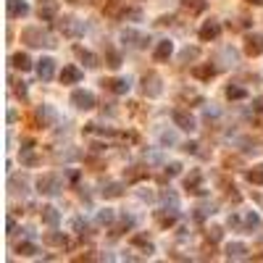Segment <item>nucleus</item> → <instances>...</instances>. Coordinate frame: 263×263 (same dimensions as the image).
<instances>
[{
  "label": "nucleus",
  "mask_w": 263,
  "mask_h": 263,
  "mask_svg": "<svg viewBox=\"0 0 263 263\" xmlns=\"http://www.w3.org/2000/svg\"><path fill=\"white\" fill-rule=\"evenodd\" d=\"M58 13V3L55 0H40V19L42 21H53Z\"/></svg>",
  "instance_id": "nucleus-13"
},
{
  "label": "nucleus",
  "mask_w": 263,
  "mask_h": 263,
  "mask_svg": "<svg viewBox=\"0 0 263 263\" xmlns=\"http://www.w3.org/2000/svg\"><path fill=\"white\" fill-rule=\"evenodd\" d=\"M206 6H208L206 0H182V11L190 13V16H197V13H203Z\"/></svg>",
  "instance_id": "nucleus-16"
},
{
  "label": "nucleus",
  "mask_w": 263,
  "mask_h": 263,
  "mask_svg": "<svg viewBox=\"0 0 263 263\" xmlns=\"http://www.w3.org/2000/svg\"><path fill=\"white\" fill-rule=\"evenodd\" d=\"M245 95H247V92H245L242 87H237V84H229V87H226V98H229V100H242Z\"/></svg>",
  "instance_id": "nucleus-34"
},
{
  "label": "nucleus",
  "mask_w": 263,
  "mask_h": 263,
  "mask_svg": "<svg viewBox=\"0 0 263 263\" xmlns=\"http://www.w3.org/2000/svg\"><path fill=\"white\" fill-rule=\"evenodd\" d=\"M121 40L127 42V45H134V48H142V45L148 42L145 37H140V35H137L134 29H124V35H121Z\"/></svg>",
  "instance_id": "nucleus-23"
},
{
  "label": "nucleus",
  "mask_w": 263,
  "mask_h": 263,
  "mask_svg": "<svg viewBox=\"0 0 263 263\" xmlns=\"http://www.w3.org/2000/svg\"><path fill=\"white\" fill-rule=\"evenodd\" d=\"M161 200H163V203H171L174 208L179 206V197H177V195H174L171 190H163V192H161Z\"/></svg>",
  "instance_id": "nucleus-38"
},
{
  "label": "nucleus",
  "mask_w": 263,
  "mask_h": 263,
  "mask_svg": "<svg viewBox=\"0 0 263 263\" xmlns=\"http://www.w3.org/2000/svg\"><path fill=\"white\" fill-rule=\"evenodd\" d=\"M113 219H116V213H113L111 208H105V211H100V213H98V224H100V226H111V224H113Z\"/></svg>",
  "instance_id": "nucleus-33"
},
{
  "label": "nucleus",
  "mask_w": 263,
  "mask_h": 263,
  "mask_svg": "<svg viewBox=\"0 0 263 263\" xmlns=\"http://www.w3.org/2000/svg\"><path fill=\"white\" fill-rule=\"evenodd\" d=\"M82 79V71L76 66H66L64 71H61V84H76Z\"/></svg>",
  "instance_id": "nucleus-18"
},
{
  "label": "nucleus",
  "mask_w": 263,
  "mask_h": 263,
  "mask_svg": "<svg viewBox=\"0 0 263 263\" xmlns=\"http://www.w3.org/2000/svg\"><path fill=\"white\" fill-rule=\"evenodd\" d=\"M37 76L42 82H50L55 76V61L53 58H40L37 61Z\"/></svg>",
  "instance_id": "nucleus-7"
},
{
  "label": "nucleus",
  "mask_w": 263,
  "mask_h": 263,
  "mask_svg": "<svg viewBox=\"0 0 263 263\" xmlns=\"http://www.w3.org/2000/svg\"><path fill=\"white\" fill-rule=\"evenodd\" d=\"M179 100H182V103H195V105H200V103H203V95L190 92V90H182V92H179Z\"/></svg>",
  "instance_id": "nucleus-30"
},
{
  "label": "nucleus",
  "mask_w": 263,
  "mask_h": 263,
  "mask_svg": "<svg viewBox=\"0 0 263 263\" xmlns=\"http://www.w3.org/2000/svg\"><path fill=\"white\" fill-rule=\"evenodd\" d=\"M258 224H260V219H258V213H247L245 216V221H242V231H253V229H258Z\"/></svg>",
  "instance_id": "nucleus-29"
},
{
  "label": "nucleus",
  "mask_w": 263,
  "mask_h": 263,
  "mask_svg": "<svg viewBox=\"0 0 263 263\" xmlns=\"http://www.w3.org/2000/svg\"><path fill=\"white\" fill-rule=\"evenodd\" d=\"M11 66L19 69V71H29L32 69V58H29L26 53H13L11 55Z\"/></svg>",
  "instance_id": "nucleus-17"
},
{
  "label": "nucleus",
  "mask_w": 263,
  "mask_h": 263,
  "mask_svg": "<svg viewBox=\"0 0 263 263\" xmlns=\"http://www.w3.org/2000/svg\"><path fill=\"white\" fill-rule=\"evenodd\" d=\"M55 26H58V32L64 35V37H82V35H84V24H82L79 19H71V16L58 19Z\"/></svg>",
  "instance_id": "nucleus-2"
},
{
  "label": "nucleus",
  "mask_w": 263,
  "mask_h": 263,
  "mask_svg": "<svg viewBox=\"0 0 263 263\" xmlns=\"http://www.w3.org/2000/svg\"><path fill=\"white\" fill-rule=\"evenodd\" d=\"M253 108L258 113H263V98H258V100H253Z\"/></svg>",
  "instance_id": "nucleus-47"
},
{
  "label": "nucleus",
  "mask_w": 263,
  "mask_h": 263,
  "mask_svg": "<svg viewBox=\"0 0 263 263\" xmlns=\"http://www.w3.org/2000/svg\"><path fill=\"white\" fill-rule=\"evenodd\" d=\"M74 55L79 58L87 69H95V66H98V55H95V53H90V50H84L82 45H74Z\"/></svg>",
  "instance_id": "nucleus-12"
},
{
  "label": "nucleus",
  "mask_w": 263,
  "mask_h": 263,
  "mask_svg": "<svg viewBox=\"0 0 263 263\" xmlns=\"http://www.w3.org/2000/svg\"><path fill=\"white\" fill-rule=\"evenodd\" d=\"M229 226H231V229H242V219H240L237 213H231V216H229Z\"/></svg>",
  "instance_id": "nucleus-44"
},
{
  "label": "nucleus",
  "mask_w": 263,
  "mask_h": 263,
  "mask_svg": "<svg viewBox=\"0 0 263 263\" xmlns=\"http://www.w3.org/2000/svg\"><path fill=\"white\" fill-rule=\"evenodd\" d=\"M74 229H76V231H79V235L84 237V235H87V221H82V219H74Z\"/></svg>",
  "instance_id": "nucleus-43"
},
{
  "label": "nucleus",
  "mask_w": 263,
  "mask_h": 263,
  "mask_svg": "<svg viewBox=\"0 0 263 263\" xmlns=\"http://www.w3.org/2000/svg\"><path fill=\"white\" fill-rule=\"evenodd\" d=\"M108 66H111V69H119V66H121V55H119L116 50H108Z\"/></svg>",
  "instance_id": "nucleus-39"
},
{
  "label": "nucleus",
  "mask_w": 263,
  "mask_h": 263,
  "mask_svg": "<svg viewBox=\"0 0 263 263\" xmlns=\"http://www.w3.org/2000/svg\"><path fill=\"white\" fill-rule=\"evenodd\" d=\"M192 76H195V79H203V82H211L213 76H216V66H211V64L195 66V69H192Z\"/></svg>",
  "instance_id": "nucleus-19"
},
{
  "label": "nucleus",
  "mask_w": 263,
  "mask_h": 263,
  "mask_svg": "<svg viewBox=\"0 0 263 263\" xmlns=\"http://www.w3.org/2000/svg\"><path fill=\"white\" fill-rule=\"evenodd\" d=\"M221 35V24L219 21H206L203 26H200V40L203 42H211Z\"/></svg>",
  "instance_id": "nucleus-11"
},
{
  "label": "nucleus",
  "mask_w": 263,
  "mask_h": 263,
  "mask_svg": "<svg viewBox=\"0 0 263 263\" xmlns=\"http://www.w3.org/2000/svg\"><path fill=\"white\" fill-rule=\"evenodd\" d=\"M103 87L111 90L113 95H127V92H129V79H105Z\"/></svg>",
  "instance_id": "nucleus-14"
},
{
  "label": "nucleus",
  "mask_w": 263,
  "mask_h": 263,
  "mask_svg": "<svg viewBox=\"0 0 263 263\" xmlns=\"http://www.w3.org/2000/svg\"><path fill=\"white\" fill-rule=\"evenodd\" d=\"M226 258H229V260H245V258H247V245H242V242L226 245Z\"/></svg>",
  "instance_id": "nucleus-15"
},
{
  "label": "nucleus",
  "mask_w": 263,
  "mask_h": 263,
  "mask_svg": "<svg viewBox=\"0 0 263 263\" xmlns=\"http://www.w3.org/2000/svg\"><path fill=\"white\" fill-rule=\"evenodd\" d=\"M40 219H42V224H48V226H58L61 216H58V211H55L53 206H45V208L40 211Z\"/></svg>",
  "instance_id": "nucleus-20"
},
{
  "label": "nucleus",
  "mask_w": 263,
  "mask_h": 263,
  "mask_svg": "<svg viewBox=\"0 0 263 263\" xmlns=\"http://www.w3.org/2000/svg\"><path fill=\"white\" fill-rule=\"evenodd\" d=\"M184 190L192 192V195H203L206 192L203 190V174H200L197 168H195V171H190V177L184 179Z\"/></svg>",
  "instance_id": "nucleus-8"
},
{
  "label": "nucleus",
  "mask_w": 263,
  "mask_h": 263,
  "mask_svg": "<svg viewBox=\"0 0 263 263\" xmlns=\"http://www.w3.org/2000/svg\"><path fill=\"white\" fill-rule=\"evenodd\" d=\"M6 229H8V235H16V221H13V216H8V221H6Z\"/></svg>",
  "instance_id": "nucleus-46"
},
{
  "label": "nucleus",
  "mask_w": 263,
  "mask_h": 263,
  "mask_svg": "<svg viewBox=\"0 0 263 263\" xmlns=\"http://www.w3.org/2000/svg\"><path fill=\"white\" fill-rule=\"evenodd\" d=\"M42 242H45V245H55V247H66V245H69V240H66L64 231H48V235L42 237Z\"/></svg>",
  "instance_id": "nucleus-22"
},
{
  "label": "nucleus",
  "mask_w": 263,
  "mask_h": 263,
  "mask_svg": "<svg viewBox=\"0 0 263 263\" xmlns=\"http://www.w3.org/2000/svg\"><path fill=\"white\" fill-rule=\"evenodd\" d=\"M221 235H224V231H221V226H211V229L206 231L208 242H219V240H221Z\"/></svg>",
  "instance_id": "nucleus-36"
},
{
  "label": "nucleus",
  "mask_w": 263,
  "mask_h": 263,
  "mask_svg": "<svg viewBox=\"0 0 263 263\" xmlns=\"http://www.w3.org/2000/svg\"><path fill=\"white\" fill-rule=\"evenodd\" d=\"M8 187H11V192H24V190H26V182H24V179H13V177H11Z\"/></svg>",
  "instance_id": "nucleus-37"
},
{
  "label": "nucleus",
  "mask_w": 263,
  "mask_h": 263,
  "mask_svg": "<svg viewBox=\"0 0 263 263\" xmlns=\"http://www.w3.org/2000/svg\"><path fill=\"white\" fill-rule=\"evenodd\" d=\"M163 142H166V145H174L177 140H174V134H168V132H166V134H163Z\"/></svg>",
  "instance_id": "nucleus-49"
},
{
  "label": "nucleus",
  "mask_w": 263,
  "mask_h": 263,
  "mask_svg": "<svg viewBox=\"0 0 263 263\" xmlns=\"http://www.w3.org/2000/svg\"><path fill=\"white\" fill-rule=\"evenodd\" d=\"M260 258H263V255H260Z\"/></svg>",
  "instance_id": "nucleus-52"
},
{
  "label": "nucleus",
  "mask_w": 263,
  "mask_h": 263,
  "mask_svg": "<svg viewBox=\"0 0 263 263\" xmlns=\"http://www.w3.org/2000/svg\"><path fill=\"white\" fill-rule=\"evenodd\" d=\"M197 148H200L197 142H187V145H184V150H187V153H197Z\"/></svg>",
  "instance_id": "nucleus-48"
},
{
  "label": "nucleus",
  "mask_w": 263,
  "mask_h": 263,
  "mask_svg": "<svg viewBox=\"0 0 263 263\" xmlns=\"http://www.w3.org/2000/svg\"><path fill=\"white\" fill-rule=\"evenodd\" d=\"M132 224H134V219H132V216H124V219H121V224H119V229H116V231H111V235H113V237L124 235L127 229H132Z\"/></svg>",
  "instance_id": "nucleus-35"
},
{
  "label": "nucleus",
  "mask_w": 263,
  "mask_h": 263,
  "mask_svg": "<svg viewBox=\"0 0 263 263\" xmlns=\"http://www.w3.org/2000/svg\"><path fill=\"white\" fill-rule=\"evenodd\" d=\"M245 177H247V182H250V184H263V163L253 166V168H250V171H247Z\"/></svg>",
  "instance_id": "nucleus-28"
},
{
  "label": "nucleus",
  "mask_w": 263,
  "mask_h": 263,
  "mask_svg": "<svg viewBox=\"0 0 263 263\" xmlns=\"http://www.w3.org/2000/svg\"><path fill=\"white\" fill-rule=\"evenodd\" d=\"M142 13L137 11V8H129V11H124V19H140Z\"/></svg>",
  "instance_id": "nucleus-45"
},
{
  "label": "nucleus",
  "mask_w": 263,
  "mask_h": 263,
  "mask_svg": "<svg viewBox=\"0 0 263 263\" xmlns=\"http://www.w3.org/2000/svg\"><path fill=\"white\" fill-rule=\"evenodd\" d=\"M197 55H200V50H197V48H187V50L182 53V61H195Z\"/></svg>",
  "instance_id": "nucleus-40"
},
{
  "label": "nucleus",
  "mask_w": 263,
  "mask_h": 263,
  "mask_svg": "<svg viewBox=\"0 0 263 263\" xmlns=\"http://www.w3.org/2000/svg\"><path fill=\"white\" fill-rule=\"evenodd\" d=\"M245 53L247 55H260L263 53V35H258V32H253V35H247L245 37Z\"/></svg>",
  "instance_id": "nucleus-9"
},
{
  "label": "nucleus",
  "mask_w": 263,
  "mask_h": 263,
  "mask_svg": "<svg viewBox=\"0 0 263 263\" xmlns=\"http://www.w3.org/2000/svg\"><path fill=\"white\" fill-rule=\"evenodd\" d=\"M21 42H26V45H32V48H53V37L45 32V29H40V26H26L24 32H21Z\"/></svg>",
  "instance_id": "nucleus-1"
},
{
  "label": "nucleus",
  "mask_w": 263,
  "mask_h": 263,
  "mask_svg": "<svg viewBox=\"0 0 263 263\" xmlns=\"http://www.w3.org/2000/svg\"><path fill=\"white\" fill-rule=\"evenodd\" d=\"M132 245H134V247H142V253H148V255L156 250V247H153V242H150L145 235H134V237H132Z\"/></svg>",
  "instance_id": "nucleus-25"
},
{
  "label": "nucleus",
  "mask_w": 263,
  "mask_h": 263,
  "mask_svg": "<svg viewBox=\"0 0 263 263\" xmlns=\"http://www.w3.org/2000/svg\"><path fill=\"white\" fill-rule=\"evenodd\" d=\"M13 92H16V98H26V87H24V82H13Z\"/></svg>",
  "instance_id": "nucleus-42"
},
{
  "label": "nucleus",
  "mask_w": 263,
  "mask_h": 263,
  "mask_svg": "<svg viewBox=\"0 0 263 263\" xmlns=\"http://www.w3.org/2000/svg\"><path fill=\"white\" fill-rule=\"evenodd\" d=\"M6 11L11 19H24L29 13V6H26V0H6Z\"/></svg>",
  "instance_id": "nucleus-10"
},
{
  "label": "nucleus",
  "mask_w": 263,
  "mask_h": 263,
  "mask_svg": "<svg viewBox=\"0 0 263 263\" xmlns=\"http://www.w3.org/2000/svg\"><path fill=\"white\" fill-rule=\"evenodd\" d=\"M247 3H253V6H263V0H247Z\"/></svg>",
  "instance_id": "nucleus-50"
},
{
  "label": "nucleus",
  "mask_w": 263,
  "mask_h": 263,
  "mask_svg": "<svg viewBox=\"0 0 263 263\" xmlns=\"http://www.w3.org/2000/svg\"><path fill=\"white\" fill-rule=\"evenodd\" d=\"M16 253H19V255H35V253H37V245L29 242V240H24V242L16 245Z\"/></svg>",
  "instance_id": "nucleus-31"
},
{
  "label": "nucleus",
  "mask_w": 263,
  "mask_h": 263,
  "mask_svg": "<svg viewBox=\"0 0 263 263\" xmlns=\"http://www.w3.org/2000/svg\"><path fill=\"white\" fill-rule=\"evenodd\" d=\"M37 192H42V195H58L61 192V177L58 174H42L37 179Z\"/></svg>",
  "instance_id": "nucleus-3"
},
{
  "label": "nucleus",
  "mask_w": 263,
  "mask_h": 263,
  "mask_svg": "<svg viewBox=\"0 0 263 263\" xmlns=\"http://www.w3.org/2000/svg\"><path fill=\"white\" fill-rule=\"evenodd\" d=\"M71 103H74V108H79V111H92V108L98 105L95 95L87 92V90H74L71 92Z\"/></svg>",
  "instance_id": "nucleus-4"
},
{
  "label": "nucleus",
  "mask_w": 263,
  "mask_h": 263,
  "mask_svg": "<svg viewBox=\"0 0 263 263\" xmlns=\"http://www.w3.org/2000/svg\"><path fill=\"white\" fill-rule=\"evenodd\" d=\"M179 171H182V166H179V163H168V166H166V177H168V179L177 177Z\"/></svg>",
  "instance_id": "nucleus-41"
},
{
  "label": "nucleus",
  "mask_w": 263,
  "mask_h": 263,
  "mask_svg": "<svg viewBox=\"0 0 263 263\" xmlns=\"http://www.w3.org/2000/svg\"><path fill=\"white\" fill-rule=\"evenodd\" d=\"M171 53H174V45L168 42V40H161L156 45V53H153V55H156V61H168V58H171Z\"/></svg>",
  "instance_id": "nucleus-21"
},
{
  "label": "nucleus",
  "mask_w": 263,
  "mask_h": 263,
  "mask_svg": "<svg viewBox=\"0 0 263 263\" xmlns=\"http://www.w3.org/2000/svg\"><path fill=\"white\" fill-rule=\"evenodd\" d=\"M158 224H161L163 229L174 226V224H177V208H171V211H158Z\"/></svg>",
  "instance_id": "nucleus-24"
},
{
  "label": "nucleus",
  "mask_w": 263,
  "mask_h": 263,
  "mask_svg": "<svg viewBox=\"0 0 263 263\" xmlns=\"http://www.w3.org/2000/svg\"><path fill=\"white\" fill-rule=\"evenodd\" d=\"M108 3H111V6H116V3H121V0H108Z\"/></svg>",
  "instance_id": "nucleus-51"
},
{
  "label": "nucleus",
  "mask_w": 263,
  "mask_h": 263,
  "mask_svg": "<svg viewBox=\"0 0 263 263\" xmlns=\"http://www.w3.org/2000/svg\"><path fill=\"white\" fill-rule=\"evenodd\" d=\"M171 121L177 124L182 132H195L197 129V121L192 119V113L190 111H182V108H174V111H171Z\"/></svg>",
  "instance_id": "nucleus-5"
},
{
  "label": "nucleus",
  "mask_w": 263,
  "mask_h": 263,
  "mask_svg": "<svg viewBox=\"0 0 263 263\" xmlns=\"http://www.w3.org/2000/svg\"><path fill=\"white\" fill-rule=\"evenodd\" d=\"M163 92V87H161V76L158 74H145L142 76V95H148V98H158Z\"/></svg>",
  "instance_id": "nucleus-6"
},
{
  "label": "nucleus",
  "mask_w": 263,
  "mask_h": 263,
  "mask_svg": "<svg viewBox=\"0 0 263 263\" xmlns=\"http://www.w3.org/2000/svg\"><path fill=\"white\" fill-rule=\"evenodd\" d=\"M121 195H124V187L119 182H108L103 187V197H121Z\"/></svg>",
  "instance_id": "nucleus-26"
},
{
  "label": "nucleus",
  "mask_w": 263,
  "mask_h": 263,
  "mask_svg": "<svg viewBox=\"0 0 263 263\" xmlns=\"http://www.w3.org/2000/svg\"><path fill=\"white\" fill-rule=\"evenodd\" d=\"M53 121V111H50V108H37V127L42 129V127H48V124Z\"/></svg>",
  "instance_id": "nucleus-27"
},
{
  "label": "nucleus",
  "mask_w": 263,
  "mask_h": 263,
  "mask_svg": "<svg viewBox=\"0 0 263 263\" xmlns=\"http://www.w3.org/2000/svg\"><path fill=\"white\" fill-rule=\"evenodd\" d=\"M148 177V168L145 166H132L129 171H127V182H137V179H142Z\"/></svg>",
  "instance_id": "nucleus-32"
}]
</instances>
